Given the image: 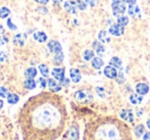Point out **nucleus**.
I'll use <instances>...</instances> for the list:
<instances>
[{"label": "nucleus", "instance_id": "1", "mask_svg": "<svg viewBox=\"0 0 150 140\" xmlns=\"http://www.w3.org/2000/svg\"><path fill=\"white\" fill-rule=\"evenodd\" d=\"M67 108L60 95L43 91L30 97L19 113L22 140H56L66 127Z\"/></svg>", "mask_w": 150, "mask_h": 140}, {"label": "nucleus", "instance_id": "2", "mask_svg": "<svg viewBox=\"0 0 150 140\" xmlns=\"http://www.w3.org/2000/svg\"><path fill=\"white\" fill-rule=\"evenodd\" d=\"M82 140H132L127 127L113 117H102L86 126Z\"/></svg>", "mask_w": 150, "mask_h": 140}, {"label": "nucleus", "instance_id": "3", "mask_svg": "<svg viewBox=\"0 0 150 140\" xmlns=\"http://www.w3.org/2000/svg\"><path fill=\"white\" fill-rule=\"evenodd\" d=\"M74 98L79 103H91L94 99V96L88 89H81L74 93Z\"/></svg>", "mask_w": 150, "mask_h": 140}, {"label": "nucleus", "instance_id": "4", "mask_svg": "<svg viewBox=\"0 0 150 140\" xmlns=\"http://www.w3.org/2000/svg\"><path fill=\"white\" fill-rule=\"evenodd\" d=\"M111 7H112V13L114 15H121L127 11V3L125 1H115V2H112L111 4Z\"/></svg>", "mask_w": 150, "mask_h": 140}, {"label": "nucleus", "instance_id": "5", "mask_svg": "<svg viewBox=\"0 0 150 140\" xmlns=\"http://www.w3.org/2000/svg\"><path fill=\"white\" fill-rule=\"evenodd\" d=\"M109 33L111 35L115 36V37H119V36L123 35V33H125V27L118 25V24H114V25H112L109 28Z\"/></svg>", "mask_w": 150, "mask_h": 140}, {"label": "nucleus", "instance_id": "6", "mask_svg": "<svg viewBox=\"0 0 150 140\" xmlns=\"http://www.w3.org/2000/svg\"><path fill=\"white\" fill-rule=\"evenodd\" d=\"M47 48L50 49V51L52 53H59V52L62 51V46H61L60 42L57 41V40H50L47 43Z\"/></svg>", "mask_w": 150, "mask_h": 140}, {"label": "nucleus", "instance_id": "7", "mask_svg": "<svg viewBox=\"0 0 150 140\" xmlns=\"http://www.w3.org/2000/svg\"><path fill=\"white\" fill-rule=\"evenodd\" d=\"M117 74H118V72H117L116 68L110 66V64L104 68V75L108 79H115L117 77Z\"/></svg>", "mask_w": 150, "mask_h": 140}, {"label": "nucleus", "instance_id": "8", "mask_svg": "<svg viewBox=\"0 0 150 140\" xmlns=\"http://www.w3.org/2000/svg\"><path fill=\"white\" fill-rule=\"evenodd\" d=\"M64 9L67 11V13H71V15H75L77 13V6H76V3L71 1V0H68L64 3Z\"/></svg>", "mask_w": 150, "mask_h": 140}, {"label": "nucleus", "instance_id": "9", "mask_svg": "<svg viewBox=\"0 0 150 140\" xmlns=\"http://www.w3.org/2000/svg\"><path fill=\"white\" fill-rule=\"evenodd\" d=\"M52 75L54 77V80L58 81H62L65 79V69L63 68H54L52 72Z\"/></svg>", "mask_w": 150, "mask_h": 140}, {"label": "nucleus", "instance_id": "10", "mask_svg": "<svg viewBox=\"0 0 150 140\" xmlns=\"http://www.w3.org/2000/svg\"><path fill=\"white\" fill-rule=\"evenodd\" d=\"M136 92L138 93V94L140 95H146L148 92H149V86H148L146 83H138L137 85H136Z\"/></svg>", "mask_w": 150, "mask_h": 140}, {"label": "nucleus", "instance_id": "11", "mask_svg": "<svg viewBox=\"0 0 150 140\" xmlns=\"http://www.w3.org/2000/svg\"><path fill=\"white\" fill-rule=\"evenodd\" d=\"M47 87L50 89V92H54V93H57L62 89L60 84L57 83V81L54 79H48L47 80Z\"/></svg>", "mask_w": 150, "mask_h": 140}, {"label": "nucleus", "instance_id": "12", "mask_svg": "<svg viewBox=\"0 0 150 140\" xmlns=\"http://www.w3.org/2000/svg\"><path fill=\"white\" fill-rule=\"evenodd\" d=\"M127 13L132 18H138L140 17V13H141V8L137 4L129 5V8H127Z\"/></svg>", "mask_w": 150, "mask_h": 140}, {"label": "nucleus", "instance_id": "13", "mask_svg": "<svg viewBox=\"0 0 150 140\" xmlns=\"http://www.w3.org/2000/svg\"><path fill=\"white\" fill-rule=\"evenodd\" d=\"M120 118L125 121H127L129 123L134 122V113L132 109H122L120 111Z\"/></svg>", "mask_w": 150, "mask_h": 140}, {"label": "nucleus", "instance_id": "14", "mask_svg": "<svg viewBox=\"0 0 150 140\" xmlns=\"http://www.w3.org/2000/svg\"><path fill=\"white\" fill-rule=\"evenodd\" d=\"M70 78L73 83H78L81 80V74L77 69H71L70 70Z\"/></svg>", "mask_w": 150, "mask_h": 140}, {"label": "nucleus", "instance_id": "15", "mask_svg": "<svg viewBox=\"0 0 150 140\" xmlns=\"http://www.w3.org/2000/svg\"><path fill=\"white\" fill-rule=\"evenodd\" d=\"M93 47H94V49L96 50V52L98 53L99 56H103L105 53V47L104 45H103L102 43H101L99 40H97V41H95L94 43H93Z\"/></svg>", "mask_w": 150, "mask_h": 140}, {"label": "nucleus", "instance_id": "16", "mask_svg": "<svg viewBox=\"0 0 150 140\" xmlns=\"http://www.w3.org/2000/svg\"><path fill=\"white\" fill-rule=\"evenodd\" d=\"M27 38L26 34H18L13 37V43L17 44L18 46H23L25 43V40Z\"/></svg>", "mask_w": 150, "mask_h": 140}, {"label": "nucleus", "instance_id": "17", "mask_svg": "<svg viewBox=\"0 0 150 140\" xmlns=\"http://www.w3.org/2000/svg\"><path fill=\"white\" fill-rule=\"evenodd\" d=\"M91 64H92L93 68L96 69V70H100V69L104 66V62H103V60L100 57V56H98V57L93 58Z\"/></svg>", "mask_w": 150, "mask_h": 140}, {"label": "nucleus", "instance_id": "18", "mask_svg": "<svg viewBox=\"0 0 150 140\" xmlns=\"http://www.w3.org/2000/svg\"><path fill=\"white\" fill-rule=\"evenodd\" d=\"M33 38L36 40V41L40 42V43H43V42H45L46 40H47V36H46V34L42 31L36 32V33L33 35Z\"/></svg>", "mask_w": 150, "mask_h": 140}, {"label": "nucleus", "instance_id": "19", "mask_svg": "<svg viewBox=\"0 0 150 140\" xmlns=\"http://www.w3.org/2000/svg\"><path fill=\"white\" fill-rule=\"evenodd\" d=\"M129 101H131L133 104H140V103L143 101V95L140 94H132L129 96Z\"/></svg>", "mask_w": 150, "mask_h": 140}, {"label": "nucleus", "instance_id": "20", "mask_svg": "<svg viewBox=\"0 0 150 140\" xmlns=\"http://www.w3.org/2000/svg\"><path fill=\"white\" fill-rule=\"evenodd\" d=\"M109 64H110V66H114V68H116V69H121L122 62H121V60L119 57L114 56V57H112L110 60H109Z\"/></svg>", "mask_w": 150, "mask_h": 140}, {"label": "nucleus", "instance_id": "21", "mask_svg": "<svg viewBox=\"0 0 150 140\" xmlns=\"http://www.w3.org/2000/svg\"><path fill=\"white\" fill-rule=\"evenodd\" d=\"M37 75V70L35 68H29L25 71V77L27 79H34Z\"/></svg>", "mask_w": 150, "mask_h": 140}, {"label": "nucleus", "instance_id": "22", "mask_svg": "<svg viewBox=\"0 0 150 140\" xmlns=\"http://www.w3.org/2000/svg\"><path fill=\"white\" fill-rule=\"evenodd\" d=\"M129 23V17H127V15H118V18H117V24L120 26H122V27H125V26H127Z\"/></svg>", "mask_w": 150, "mask_h": 140}, {"label": "nucleus", "instance_id": "23", "mask_svg": "<svg viewBox=\"0 0 150 140\" xmlns=\"http://www.w3.org/2000/svg\"><path fill=\"white\" fill-rule=\"evenodd\" d=\"M38 69H39V71H40V74H41L44 78H47L48 75H50V70H48V66H46V64H39Z\"/></svg>", "mask_w": 150, "mask_h": 140}, {"label": "nucleus", "instance_id": "24", "mask_svg": "<svg viewBox=\"0 0 150 140\" xmlns=\"http://www.w3.org/2000/svg\"><path fill=\"white\" fill-rule=\"evenodd\" d=\"M24 87L29 89V90H33L36 87V82L33 79H27V80H25V82H24Z\"/></svg>", "mask_w": 150, "mask_h": 140}, {"label": "nucleus", "instance_id": "25", "mask_svg": "<svg viewBox=\"0 0 150 140\" xmlns=\"http://www.w3.org/2000/svg\"><path fill=\"white\" fill-rule=\"evenodd\" d=\"M19 100L20 97L15 93H11V94L7 95V102L11 103V104H16V103L19 102Z\"/></svg>", "mask_w": 150, "mask_h": 140}, {"label": "nucleus", "instance_id": "26", "mask_svg": "<svg viewBox=\"0 0 150 140\" xmlns=\"http://www.w3.org/2000/svg\"><path fill=\"white\" fill-rule=\"evenodd\" d=\"M94 57H95L94 50L88 49V50H86V51L83 52V58L86 60V62H90V60H92Z\"/></svg>", "mask_w": 150, "mask_h": 140}, {"label": "nucleus", "instance_id": "27", "mask_svg": "<svg viewBox=\"0 0 150 140\" xmlns=\"http://www.w3.org/2000/svg\"><path fill=\"white\" fill-rule=\"evenodd\" d=\"M11 15V10L7 7H1L0 8V19H6Z\"/></svg>", "mask_w": 150, "mask_h": 140}, {"label": "nucleus", "instance_id": "28", "mask_svg": "<svg viewBox=\"0 0 150 140\" xmlns=\"http://www.w3.org/2000/svg\"><path fill=\"white\" fill-rule=\"evenodd\" d=\"M98 40L100 42H108L109 41V38H107V31L105 30H102V31L99 33L98 35Z\"/></svg>", "mask_w": 150, "mask_h": 140}, {"label": "nucleus", "instance_id": "29", "mask_svg": "<svg viewBox=\"0 0 150 140\" xmlns=\"http://www.w3.org/2000/svg\"><path fill=\"white\" fill-rule=\"evenodd\" d=\"M144 131H145V127H144V125H138L137 127L135 128V134L137 137H141L142 135H143Z\"/></svg>", "mask_w": 150, "mask_h": 140}, {"label": "nucleus", "instance_id": "30", "mask_svg": "<svg viewBox=\"0 0 150 140\" xmlns=\"http://www.w3.org/2000/svg\"><path fill=\"white\" fill-rule=\"evenodd\" d=\"M63 60H64V55H63V52H59V53L54 54V62L56 64H61L63 62Z\"/></svg>", "mask_w": 150, "mask_h": 140}, {"label": "nucleus", "instance_id": "31", "mask_svg": "<svg viewBox=\"0 0 150 140\" xmlns=\"http://www.w3.org/2000/svg\"><path fill=\"white\" fill-rule=\"evenodd\" d=\"M75 3H76V6H77L80 10H84V9H86V3L83 2L82 0H75Z\"/></svg>", "mask_w": 150, "mask_h": 140}, {"label": "nucleus", "instance_id": "32", "mask_svg": "<svg viewBox=\"0 0 150 140\" xmlns=\"http://www.w3.org/2000/svg\"><path fill=\"white\" fill-rule=\"evenodd\" d=\"M96 91H97V93L99 94V96H101V97L106 96V90H105L103 87H97Z\"/></svg>", "mask_w": 150, "mask_h": 140}, {"label": "nucleus", "instance_id": "33", "mask_svg": "<svg viewBox=\"0 0 150 140\" xmlns=\"http://www.w3.org/2000/svg\"><path fill=\"white\" fill-rule=\"evenodd\" d=\"M7 95H8V90L5 87H0V97L4 98V97H7Z\"/></svg>", "mask_w": 150, "mask_h": 140}, {"label": "nucleus", "instance_id": "34", "mask_svg": "<svg viewBox=\"0 0 150 140\" xmlns=\"http://www.w3.org/2000/svg\"><path fill=\"white\" fill-rule=\"evenodd\" d=\"M38 84L41 88H45L47 86V80H45L44 78H39L38 79Z\"/></svg>", "mask_w": 150, "mask_h": 140}, {"label": "nucleus", "instance_id": "35", "mask_svg": "<svg viewBox=\"0 0 150 140\" xmlns=\"http://www.w3.org/2000/svg\"><path fill=\"white\" fill-rule=\"evenodd\" d=\"M6 25H7V28H8L9 30H11V31H16V30H17V26L13 25V22H11V19L7 20Z\"/></svg>", "mask_w": 150, "mask_h": 140}, {"label": "nucleus", "instance_id": "36", "mask_svg": "<svg viewBox=\"0 0 150 140\" xmlns=\"http://www.w3.org/2000/svg\"><path fill=\"white\" fill-rule=\"evenodd\" d=\"M7 58H8V54H7L6 52L0 51V62H6Z\"/></svg>", "mask_w": 150, "mask_h": 140}, {"label": "nucleus", "instance_id": "37", "mask_svg": "<svg viewBox=\"0 0 150 140\" xmlns=\"http://www.w3.org/2000/svg\"><path fill=\"white\" fill-rule=\"evenodd\" d=\"M115 79H116V81L119 83V84H121V83L125 82V77H123V74H122V72H121V71L118 73V74H117V77Z\"/></svg>", "mask_w": 150, "mask_h": 140}, {"label": "nucleus", "instance_id": "38", "mask_svg": "<svg viewBox=\"0 0 150 140\" xmlns=\"http://www.w3.org/2000/svg\"><path fill=\"white\" fill-rule=\"evenodd\" d=\"M8 42V38L4 37V36H0V46H3Z\"/></svg>", "mask_w": 150, "mask_h": 140}, {"label": "nucleus", "instance_id": "39", "mask_svg": "<svg viewBox=\"0 0 150 140\" xmlns=\"http://www.w3.org/2000/svg\"><path fill=\"white\" fill-rule=\"evenodd\" d=\"M86 5H88V6L94 7L97 3V0H86Z\"/></svg>", "mask_w": 150, "mask_h": 140}, {"label": "nucleus", "instance_id": "40", "mask_svg": "<svg viewBox=\"0 0 150 140\" xmlns=\"http://www.w3.org/2000/svg\"><path fill=\"white\" fill-rule=\"evenodd\" d=\"M34 1H35V2H37V3H39V4L45 5V4H47L50 0H34Z\"/></svg>", "mask_w": 150, "mask_h": 140}, {"label": "nucleus", "instance_id": "41", "mask_svg": "<svg viewBox=\"0 0 150 140\" xmlns=\"http://www.w3.org/2000/svg\"><path fill=\"white\" fill-rule=\"evenodd\" d=\"M69 85V80L65 78L64 80L61 81V86H68Z\"/></svg>", "mask_w": 150, "mask_h": 140}, {"label": "nucleus", "instance_id": "42", "mask_svg": "<svg viewBox=\"0 0 150 140\" xmlns=\"http://www.w3.org/2000/svg\"><path fill=\"white\" fill-rule=\"evenodd\" d=\"M127 4L129 5H133V4H136V2H137V0H123Z\"/></svg>", "mask_w": 150, "mask_h": 140}, {"label": "nucleus", "instance_id": "43", "mask_svg": "<svg viewBox=\"0 0 150 140\" xmlns=\"http://www.w3.org/2000/svg\"><path fill=\"white\" fill-rule=\"evenodd\" d=\"M143 140H150V132H146L143 136Z\"/></svg>", "mask_w": 150, "mask_h": 140}, {"label": "nucleus", "instance_id": "44", "mask_svg": "<svg viewBox=\"0 0 150 140\" xmlns=\"http://www.w3.org/2000/svg\"><path fill=\"white\" fill-rule=\"evenodd\" d=\"M52 1H54V5H57V6H58V5L60 4L61 2H62L63 0H52Z\"/></svg>", "mask_w": 150, "mask_h": 140}, {"label": "nucleus", "instance_id": "45", "mask_svg": "<svg viewBox=\"0 0 150 140\" xmlns=\"http://www.w3.org/2000/svg\"><path fill=\"white\" fill-rule=\"evenodd\" d=\"M4 33V29H3L2 26H0V34H3Z\"/></svg>", "mask_w": 150, "mask_h": 140}, {"label": "nucleus", "instance_id": "46", "mask_svg": "<svg viewBox=\"0 0 150 140\" xmlns=\"http://www.w3.org/2000/svg\"><path fill=\"white\" fill-rule=\"evenodd\" d=\"M2 107H3V100L1 98H0V109L2 108Z\"/></svg>", "mask_w": 150, "mask_h": 140}, {"label": "nucleus", "instance_id": "47", "mask_svg": "<svg viewBox=\"0 0 150 140\" xmlns=\"http://www.w3.org/2000/svg\"><path fill=\"white\" fill-rule=\"evenodd\" d=\"M147 127H148V128H149V129H150V119H149V120H148V121H147Z\"/></svg>", "mask_w": 150, "mask_h": 140}, {"label": "nucleus", "instance_id": "48", "mask_svg": "<svg viewBox=\"0 0 150 140\" xmlns=\"http://www.w3.org/2000/svg\"><path fill=\"white\" fill-rule=\"evenodd\" d=\"M115 1H119V0H112V2H115Z\"/></svg>", "mask_w": 150, "mask_h": 140}]
</instances>
